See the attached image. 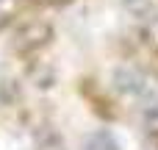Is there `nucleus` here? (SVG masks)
<instances>
[{
    "instance_id": "obj_1",
    "label": "nucleus",
    "mask_w": 158,
    "mask_h": 150,
    "mask_svg": "<svg viewBox=\"0 0 158 150\" xmlns=\"http://www.w3.org/2000/svg\"><path fill=\"white\" fill-rule=\"evenodd\" d=\"M53 39V25L50 22H28L22 25L17 33H14V50L17 53H33V50H42L44 45H50Z\"/></svg>"
},
{
    "instance_id": "obj_4",
    "label": "nucleus",
    "mask_w": 158,
    "mask_h": 150,
    "mask_svg": "<svg viewBox=\"0 0 158 150\" xmlns=\"http://www.w3.org/2000/svg\"><path fill=\"white\" fill-rule=\"evenodd\" d=\"M125 6L136 14V17H147L150 11H153V6H150V0H125Z\"/></svg>"
},
{
    "instance_id": "obj_6",
    "label": "nucleus",
    "mask_w": 158,
    "mask_h": 150,
    "mask_svg": "<svg viewBox=\"0 0 158 150\" xmlns=\"http://www.w3.org/2000/svg\"><path fill=\"white\" fill-rule=\"evenodd\" d=\"M31 3H36V6H64L67 0H31Z\"/></svg>"
},
{
    "instance_id": "obj_7",
    "label": "nucleus",
    "mask_w": 158,
    "mask_h": 150,
    "mask_svg": "<svg viewBox=\"0 0 158 150\" xmlns=\"http://www.w3.org/2000/svg\"><path fill=\"white\" fill-rule=\"evenodd\" d=\"M0 3H3V0H0Z\"/></svg>"
},
{
    "instance_id": "obj_5",
    "label": "nucleus",
    "mask_w": 158,
    "mask_h": 150,
    "mask_svg": "<svg viewBox=\"0 0 158 150\" xmlns=\"http://www.w3.org/2000/svg\"><path fill=\"white\" fill-rule=\"evenodd\" d=\"M144 128H147V134L158 136V109H150L144 114Z\"/></svg>"
},
{
    "instance_id": "obj_3",
    "label": "nucleus",
    "mask_w": 158,
    "mask_h": 150,
    "mask_svg": "<svg viewBox=\"0 0 158 150\" xmlns=\"http://www.w3.org/2000/svg\"><path fill=\"white\" fill-rule=\"evenodd\" d=\"M86 148H89V150H119V148H117V142H114V136H111V134H106V131H100V134L89 136Z\"/></svg>"
},
{
    "instance_id": "obj_2",
    "label": "nucleus",
    "mask_w": 158,
    "mask_h": 150,
    "mask_svg": "<svg viewBox=\"0 0 158 150\" xmlns=\"http://www.w3.org/2000/svg\"><path fill=\"white\" fill-rule=\"evenodd\" d=\"M114 84H117L119 92H125V95H131V97L156 100V89H153V84H150L142 72H136V70H128V67L117 70V72H114Z\"/></svg>"
}]
</instances>
